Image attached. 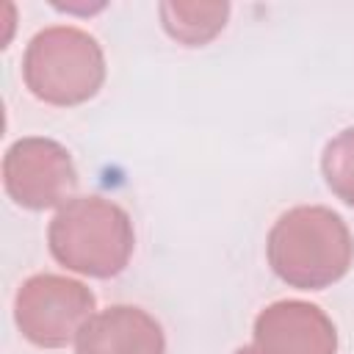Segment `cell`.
I'll return each mask as SVG.
<instances>
[{
    "mask_svg": "<svg viewBox=\"0 0 354 354\" xmlns=\"http://www.w3.org/2000/svg\"><path fill=\"white\" fill-rule=\"evenodd\" d=\"M266 257L285 285L324 290L348 274L354 263V235L332 207L299 205L285 210L268 230Z\"/></svg>",
    "mask_w": 354,
    "mask_h": 354,
    "instance_id": "obj_1",
    "label": "cell"
},
{
    "mask_svg": "<svg viewBox=\"0 0 354 354\" xmlns=\"http://www.w3.org/2000/svg\"><path fill=\"white\" fill-rule=\"evenodd\" d=\"M47 246L66 271L111 279L122 274L136 252L130 213L105 196H72L47 227Z\"/></svg>",
    "mask_w": 354,
    "mask_h": 354,
    "instance_id": "obj_2",
    "label": "cell"
},
{
    "mask_svg": "<svg viewBox=\"0 0 354 354\" xmlns=\"http://www.w3.org/2000/svg\"><path fill=\"white\" fill-rule=\"evenodd\" d=\"M108 75L102 44L83 28H41L25 47L22 80L28 91L55 108H75L97 97Z\"/></svg>",
    "mask_w": 354,
    "mask_h": 354,
    "instance_id": "obj_3",
    "label": "cell"
},
{
    "mask_svg": "<svg viewBox=\"0 0 354 354\" xmlns=\"http://www.w3.org/2000/svg\"><path fill=\"white\" fill-rule=\"evenodd\" d=\"M94 313L97 299L91 288L64 274H33L14 296V324L22 337L39 348L75 343Z\"/></svg>",
    "mask_w": 354,
    "mask_h": 354,
    "instance_id": "obj_4",
    "label": "cell"
},
{
    "mask_svg": "<svg viewBox=\"0 0 354 354\" xmlns=\"http://www.w3.org/2000/svg\"><path fill=\"white\" fill-rule=\"evenodd\" d=\"M3 185L25 210L64 207L77 188V169L61 141L25 136L3 155Z\"/></svg>",
    "mask_w": 354,
    "mask_h": 354,
    "instance_id": "obj_5",
    "label": "cell"
},
{
    "mask_svg": "<svg viewBox=\"0 0 354 354\" xmlns=\"http://www.w3.org/2000/svg\"><path fill=\"white\" fill-rule=\"evenodd\" d=\"M252 346L257 354H335L337 329L318 304L279 299L257 313Z\"/></svg>",
    "mask_w": 354,
    "mask_h": 354,
    "instance_id": "obj_6",
    "label": "cell"
},
{
    "mask_svg": "<svg viewBox=\"0 0 354 354\" xmlns=\"http://www.w3.org/2000/svg\"><path fill=\"white\" fill-rule=\"evenodd\" d=\"M75 354H166L163 326L136 304L94 313L75 337Z\"/></svg>",
    "mask_w": 354,
    "mask_h": 354,
    "instance_id": "obj_7",
    "label": "cell"
},
{
    "mask_svg": "<svg viewBox=\"0 0 354 354\" xmlns=\"http://www.w3.org/2000/svg\"><path fill=\"white\" fill-rule=\"evenodd\" d=\"M163 30L183 47H202L213 41L230 17V3H180L166 0L158 6Z\"/></svg>",
    "mask_w": 354,
    "mask_h": 354,
    "instance_id": "obj_8",
    "label": "cell"
},
{
    "mask_svg": "<svg viewBox=\"0 0 354 354\" xmlns=\"http://www.w3.org/2000/svg\"><path fill=\"white\" fill-rule=\"evenodd\" d=\"M321 174L329 191L354 207V127H346L326 141L321 155Z\"/></svg>",
    "mask_w": 354,
    "mask_h": 354,
    "instance_id": "obj_9",
    "label": "cell"
},
{
    "mask_svg": "<svg viewBox=\"0 0 354 354\" xmlns=\"http://www.w3.org/2000/svg\"><path fill=\"white\" fill-rule=\"evenodd\" d=\"M232 354H257V351H254V346L249 343V346H241V348H235Z\"/></svg>",
    "mask_w": 354,
    "mask_h": 354,
    "instance_id": "obj_10",
    "label": "cell"
}]
</instances>
